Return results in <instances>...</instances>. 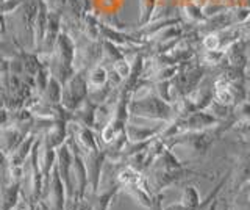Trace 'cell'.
Segmentation results:
<instances>
[{
	"instance_id": "cell-16",
	"label": "cell",
	"mask_w": 250,
	"mask_h": 210,
	"mask_svg": "<svg viewBox=\"0 0 250 210\" xmlns=\"http://www.w3.org/2000/svg\"><path fill=\"white\" fill-rule=\"evenodd\" d=\"M163 199H164V194H163V193L155 194L153 204L150 206V209H147V210H166V209L163 207Z\"/></svg>"
},
{
	"instance_id": "cell-12",
	"label": "cell",
	"mask_w": 250,
	"mask_h": 210,
	"mask_svg": "<svg viewBox=\"0 0 250 210\" xmlns=\"http://www.w3.org/2000/svg\"><path fill=\"white\" fill-rule=\"evenodd\" d=\"M61 94H62V85L55 77H50V82L47 85L45 91L42 93V96L39 97V100L47 105H60Z\"/></svg>"
},
{
	"instance_id": "cell-2",
	"label": "cell",
	"mask_w": 250,
	"mask_h": 210,
	"mask_svg": "<svg viewBox=\"0 0 250 210\" xmlns=\"http://www.w3.org/2000/svg\"><path fill=\"white\" fill-rule=\"evenodd\" d=\"M75 41V60L74 68L77 71H89L94 66L102 63L104 58V43L89 40L86 36L74 38Z\"/></svg>"
},
{
	"instance_id": "cell-6",
	"label": "cell",
	"mask_w": 250,
	"mask_h": 210,
	"mask_svg": "<svg viewBox=\"0 0 250 210\" xmlns=\"http://www.w3.org/2000/svg\"><path fill=\"white\" fill-rule=\"evenodd\" d=\"M167 122H163L156 127H144V126H135V124H128L125 127V134L128 137L130 143H143V141H150V140L158 137L163 129L166 127Z\"/></svg>"
},
{
	"instance_id": "cell-14",
	"label": "cell",
	"mask_w": 250,
	"mask_h": 210,
	"mask_svg": "<svg viewBox=\"0 0 250 210\" xmlns=\"http://www.w3.org/2000/svg\"><path fill=\"white\" fill-rule=\"evenodd\" d=\"M102 43H104V58H102V61H108L113 66L116 61H119L125 57L124 52L117 49L114 43L108 40H102Z\"/></svg>"
},
{
	"instance_id": "cell-19",
	"label": "cell",
	"mask_w": 250,
	"mask_h": 210,
	"mask_svg": "<svg viewBox=\"0 0 250 210\" xmlns=\"http://www.w3.org/2000/svg\"><path fill=\"white\" fill-rule=\"evenodd\" d=\"M14 210H21V209H19V206H18V207H16V209H14Z\"/></svg>"
},
{
	"instance_id": "cell-9",
	"label": "cell",
	"mask_w": 250,
	"mask_h": 210,
	"mask_svg": "<svg viewBox=\"0 0 250 210\" xmlns=\"http://www.w3.org/2000/svg\"><path fill=\"white\" fill-rule=\"evenodd\" d=\"M225 58H227V65L229 66L246 71L247 65H249V55H247L246 43L238 41V43L231 44L230 47L225 50Z\"/></svg>"
},
{
	"instance_id": "cell-3",
	"label": "cell",
	"mask_w": 250,
	"mask_h": 210,
	"mask_svg": "<svg viewBox=\"0 0 250 210\" xmlns=\"http://www.w3.org/2000/svg\"><path fill=\"white\" fill-rule=\"evenodd\" d=\"M89 96L88 88V71H77L62 85L61 105L67 112H75Z\"/></svg>"
},
{
	"instance_id": "cell-11",
	"label": "cell",
	"mask_w": 250,
	"mask_h": 210,
	"mask_svg": "<svg viewBox=\"0 0 250 210\" xmlns=\"http://www.w3.org/2000/svg\"><path fill=\"white\" fill-rule=\"evenodd\" d=\"M109 85V71L105 65H97L88 71V88L89 93L104 90Z\"/></svg>"
},
{
	"instance_id": "cell-4",
	"label": "cell",
	"mask_w": 250,
	"mask_h": 210,
	"mask_svg": "<svg viewBox=\"0 0 250 210\" xmlns=\"http://www.w3.org/2000/svg\"><path fill=\"white\" fill-rule=\"evenodd\" d=\"M67 202V191L62 179L58 173V168L55 165L52 171L50 182L47 187H44L42 196L38 202V207L41 210H64Z\"/></svg>"
},
{
	"instance_id": "cell-8",
	"label": "cell",
	"mask_w": 250,
	"mask_h": 210,
	"mask_svg": "<svg viewBox=\"0 0 250 210\" xmlns=\"http://www.w3.org/2000/svg\"><path fill=\"white\" fill-rule=\"evenodd\" d=\"M97 104L91 100L89 97L84 100V102L77 108L75 112H72V122L80 124L84 127H91L96 129V112H97Z\"/></svg>"
},
{
	"instance_id": "cell-13",
	"label": "cell",
	"mask_w": 250,
	"mask_h": 210,
	"mask_svg": "<svg viewBox=\"0 0 250 210\" xmlns=\"http://www.w3.org/2000/svg\"><path fill=\"white\" fill-rule=\"evenodd\" d=\"M202 201L203 199H200V194L194 185H186L182 190V194H180V199H178L180 204L191 207V209H199L202 206Z\"/></svg>"
},
{
	"instance_id": "cell-17",
	"label": "cell",
	"mask_w": 250,
	"mask_h": 210,
	"mask_svg": "<svg viewBox=\"0 0 250 210\" xmlns=\"http://www.w3.org/2000/svg\"><path fill=\"white\" fill-rule=\"evenodd\" d=\"M241 32L242 35H250V16L247 18V21L244 22V24H241Z\"/></svg>"
},
{
	"instance_id": "cell-5",
	"label": "cell",
	"mask_w": 250,
	"mask_h": 210,
	"mask_svg": "<svg viewBox=\"0 0 250 210\" xmlns=\"http://www.w3.org/2000/svg\"><path fill=\"white\" fill-rule=\"evenodd\" d=\"M249 184H250V155L246 154L234 162V166L231 168L229 194L234 196V194L241 191Z\"/></svg>"
},
{
	"instance_id": "cell-20",
	"label": "cell",
	"mask_w": 250,
	"mask_h": 210,
	"mask_svg": "<svg viewBox=\"0 0 250 210\" xmlns=\"http://www.w3.org/2000/svg\"><path fill=\"white\" fill-rule=\"evenodd\" d=\"M36 210H41V209H39V207H38V209H36Z\"/></svg>"
},
{
	"instance_id": "cell-15",
	"label": "cell",
	"mask_w": 250,
	"mask_h": 210,
	"mask_svg": "<svg viewBox=\"0 0 250 210\" xmlns=\"http://www.w3.org/2000/svg\"><path fill=\"white\" fill-rule=\"evenodd\" d=\"M155 6H156V0H139V8H141L139 25L141 27L147 25V22L150 21L152 14L155 11Z\"/></svg>"
},
{
	"instance_id": "cell-1",
	"label": "cell",
	"mask_w": 250,
	"mask_h": 210,
	"mask_svg": "<svg viewBox=\"0 0 250 210\" xmlns=\"http://www.w3.org/2000/svg\"><path fill=\"white\" fill-rule=\"evenodd\" d=\"M130 115L138 116V118L146 119H155L161 122H170L175 118V107L166 102V100L160 99L153 93H148L146 97H131L130 100Z\"/></svg>"
},
{
	"instance_id": "cell-10",
	"label": "cell",
	"mask_w": 250,
	"mask_h": 210,
	"mask_svg": "<svg viewBox=\"0 0 250 210\" xmlns=\"http://www.w3.org/2000/svg\"><path fill=\"white\" fill-rule=\"evenodd\" d=\"M28 135L13 126L2 127V154L3 157L10 155Z\"/></svg>"
},
{
	"instance_id": "cell-18",
	"label": "cell",
	"mask_w": 250,
	"mask_h": 210,
	"mask_svg": "<svg viewBox=\"0 0 250 210\" xmlns=\"http://www.w3.org/2000/svg\"><path fill=\"white\" fill-rule=\"evenodd\" d=\"M219 196H221V194H219ZM219 196L213 201V204L209 206V209H208V210H219Z\"/></svg>"
},
{
	"instance_id": "cell-7",
	"label": "cell",
	"mask_w": 250,
	"mask_h": 210,
	"mask_svg": "<svg viewBox=\"0 0 250 210\" xmlns=\"http://www.w3.org/2000/svg\"><path fill=\"white\" fill-rule=\"evenodd\" d=\"M22 199V182L2 179V210H14Z\"/></svg>"
}]
</instances>
